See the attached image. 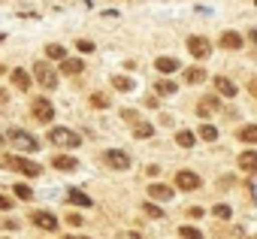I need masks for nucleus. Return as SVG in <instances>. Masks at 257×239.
<instances>
[{
  "mask_svg": "<svg viewBox=\"0 0 257 239\" xmlns=\"http://www.w3.org/2000/svg\"><path fill=\"white\" fill-rule=\"evenodd\" d=\"M248 40H251V43L257 46V31H251V34H248Z\"/></svg>",
  "mask_w": 257,
  "mask_h": 239,
  "instance_id": "a19ab883",
  "label": "nucleus"
},
{
  "mask_svg": "<svg viewBox=\"0 0 257 239\" xmlns=\"http://www.w3.org/2000/svg\"><path fill=\"white\" fill-rule=\"evenodd\" d=\"M34 76H37V82H40L46 91H52V88L58 85V73H55V70H52V64H46V61L34 64Z\"/></svg>",
  "mask_w": 257,
  "mask_h": 239,
  "instance_id": "20e7f679",
  "label": "nucleus"
},
{
  "mask_svg": "<svg viewBox=\"0 0 257 239\" xmlns=\"http://www.w3.org/2000/svg\"><path fill=\"white\" fill-rule=\"evenodd\" d=\"M0 103H7V91H0Z\"/></svg>",
  "mask_w": 257,
  "mask_h": 239,
  "instance_id": "79ce46f5",
  "label": "nucleus"
},
{
  "mask_svg": "<svg viewBox=\"0 0 257 239\" xmlns=\"http://www.w3.org/2000/svg\"><path fill=\"white\" fill-rule=\"evenodd\" d=\"M239 140H242V143H257V125L239 128Z\"/></svg>",
  "mask_w": 257,
  "mask_h": 239,
  "instance_id": "4be33fe9",
  "label": "nucleus"
},
{
  "mask_svg": "<svg viewBox=\"0 0 257 239\" xmlns=\"http://www.w3.org/2000/svg\"><path fill=\"white\" fill-rule=\"evenodd\" d=\"M76 49H79L82 55H88V52H94V43H91V40H79V43H76Z\"/></svg>",
  "mask_w": 257,
  "mask_h": 239,
  "instance_id": "7c9ffc66",
  "label": "nucleus"
},
{
  "mask_svg": "<svg viewBox=\"0 0 257 239\" xmlns=\"http://www.w3.org/2000/svg\"><path fill=\"white\" fill-rule=\"evenodd\" d=\"M7 140L13 143V146H19V149H28V152H37L40 149V143L31 137V134H25V131H19V128H13L10 134H7Z\"/></svg>",
  "mask_w": 257,
  "mask_h": 239,
  "instance_id": "39448f33",
  "label": "nucleus"
},
{
  "mask_svg": "<svg viewBox=\"0 0 257 239\" xmlns=\"http://www.w3.org/2000/svg\"><path fill=\"white\" fill-rule=\"evenodd\" d=\"M67 200H70V203H76V206H91V203H94V200H91L88 194H82V191H76V188H70Z\"/></svg>",
  "mask_w": 257,
  "mask_h": 239,
  "instance_id": "412c9836",
  "label": "nucleus"
},
{
  "mask_svg": "<svg viewBox=\"0 0 257 239\" xmlns=\"http://www.w3.org/2000/svg\"><path fill=\"white\" fill-rule=\"evenodd\" d=\"M31 82H34V79H31L25 70H13V85H16V88H22V91H31Z\"/></svg>",
  "mask_w": 257,
  "mask_h": 239,
  "instance_id": "a211bd4d",
  "label": "nucleus"
},
{
  "mask_svg": "<svg viewBox=\"0 0 257 239\" xmlns=\"http://www.w3.org/2000/svg\"><path fill=\"white\" fill-rule=\"evenodd\" d=\"M121 118H124L127 125H137V112H134V109H124V112H121Z\"/></svg>",
  "mask_w": 257,
  "mask_h": 239,
  "instance_id": "f704fd0d",
  "label": "nucleus"
},
{
  "mask_svg": "<svg viewBox=\"0 0 257 239\" xmlns=\"http://www.w3.org/2000/svg\"><path fill=\"white\" fill-rule=\"evenodd\" d=\"M155 70L164 73V76H170L173 70H179V61H176V58H158V61H155Z\"/></svg>",
  "mask_w": 257,
  "mask_h": 239,
  "instance_id": "dca6fc26",
  "label": "nucleus"
},
{
  "mask_svg": "<svg viewBox=\"0 0 257 239\" xmlns=\"http://www.w3.org/2000/svg\"><path fill=\"white\" fill-rule=\"evenodd\" d=\"M0 43H4V34H0Z\"/></svg>",
  "mask_w": 257,
  "mask_h": 239,
  "instance_id": "c03bdc74",
  "label": "nucleus"
},
{
  "mask_svg": "<svg viewBox=\"0 0 257 239\" xmlns=\"http://www.w3.org/2000/svg\"><path fill=\"white\" fill-rule=\"evenodd\" d=\"M64 239H76V236H64Z\"/></svg>",
  "mask_w": 257,
  "mask_h": 239,
  "instance_id": "37998d69",
  "label": "nucleus"
},
{
  "mask_svg": "<svg viewBox=\"0 0 257 239\" xmlns=\"http://www.w3.org/2000/svg\"><path fill=\"white\" fill-rule=\"evenodd\" d=\"M67 224H73V227H79V224H82V215H67Z\"/></svg>",
  "mask_w": 257,
  "mask_h": 239,
  "instance_id": "4c0bfd02",
  "label": "nucleus"
},
{
  "mask_svg": "<svg viewBox=\"0 0 257 239\" xmlns=\"http://www.w3.org/2000/svg\"><path fill=\"white\" fill-rule=\"evenodd\" d=\"M200 215H203V209H200V206H191V209H188V218H200Z\"/></svg>",
  "mask_w": 257,
  "mask_h": 239,
  "instance_id": "e433bc0d",
  "label": "nucleus"
},
{
  "mask_svg": "<svg viewBox=\"0 0 257 239\" xmlns=\"http://www.w3.org/2000/svg\"><path fill=\"white\" fill-rule=\"evenodd\" d=\"M52 167L61 170V173H70V170L79 167V161H76V158H67V155H58V158H52Z\"/></svg>",
  "mask_w": 257,
  "mask_h": 239,
  "instance_id": "ddd939ff",
  "label": "nucleus"
},
{
  "mask_svg": "<svg viewBox=\"0 0 257 239\" xmlns=\"http://www.w3.org/2000/svg\"><path fill=\"white\" fill-rule=\"evenodd\" d=\"M218 106H221V97H206V100L197 106V115H200V118H206V115H209L212 109H218Z\"/></svg>",
  "mask_w": 257,
  "mask_h": 239,
  "instance_id": "6ab92c4d",
  "label": "nucleus"
},
{
  "mask_svg": "<svg viewBox=\"0 0 257 239\" xmlns=\"http://www.w3.org/2000/svg\"><path fill=\"white\" fill-rule=\"evenodd\" d=\"M0 209H13V197H4V194H0Z\"/></svg>",
  "mask_w": 257,
  "mask_h": 239,
  "instance_id": "c9c22d12",
  "label": "nucleus"
},
{
  "mask_svg": "<svg viewBox=\"0 0 257 239\" xmlns=\"http://www.w3.org/2000/svg\"><path fill=\"white\" fill-rule=\"evenodd\" d=\"M4 164H7L10 170H16V173H25V176H40V173H43L40 164H34V161H28V158H19V155H7Z\"/></svg>",
  "mask_w": 257,
  "mask_h": 239,
  "instance_id": "f03ea898",
  "label": "nucleus"
},
{
  "mask_svg": "<svg viewBox=\"0 0 257 239\" xmlns=\"http://www.w3.org/2000/svg\"><path fill=\"white\" fill-rule=\"evenodd\" d=\"M248 194H251V200L257 203V173H254V176L248 179Z\"/></svg>",
  "mask_w": 257,
  "mask_h": 239,
  "instance_id": "72a5a7b5",
  "label": "nucleus"
},
{
  "mask_svg": "<svg viewBox=\"0 0 257 239\" xmlns=\"http://www.w3.org/2000/svg\"><path fill=\"white\" fill-rule=\"evenodd\" d=\"M112 88H118V91H134V79H127V76H112Z\"/></svg>",
  "mask_w": 257,
  "mask_h": 239,
  "instance_id": "5701e85b",
  "label": "nucleus"
},
{
  "mask_svg": "<svg viewBox=\"0 0 257 239\" xmlns=\"http://www.w3.org/2000/svg\"><path fill=\"white\" fill-rule=\"evenodd\" d=\"M155 91H158L161 97H173V94H176V82H170V79H161V82H155Z\"/></svg>",
  "mask_w": 257,
  "mask_h": 239,
  "instance_id": "aec40b11",
  "label": "nucleus"
},
{
  "mask_svg": "<svg viewBox=\"0 0 257 239\" xmlns=\"http://www.w3.org/2000/svg\"><path fill=\"white\" fill-rule=\"evenodd\" d=\"M179 236H182V239H203V233H200L197 227H188V224L179 227Z\"/></svg>",
  "mask_w": 257,
  "mask_h": 239,
  "instance_id": "cd10ccee",
  "label": "nucleus"
},
{
  "mask_svg": "<svg viewBox=\"0 0 257 239\" xmlns=\"http://www.w3.org/2000/svg\"><path fill=\"white\" fill-rule=\"evenodd\" d=\"M152 134H155V128H152V125H140V122L134 125V137H137V140H149Z\"/></svg>",
  "mask_w": 257,
  "mask_h": 239,
  "instance_id": "b1692460",
  "label": "nucleus"
},
{
  "mask_svg": "<svg viewBox=\"0 0 257 239\" xmlns=\"http://www.w3.org/2000/svg\"><path fill=\"white\" fill-rule=\"evenodd\" d=\"M149 200H173V188H167V185H161V182H155V185H149Z\"/></svg>",
  "mask_w": 257,
  "mask_h": 239,
  "instance_id": "9d476101",
  "label": "nucleus"
},
{
  "mask_svg": "<svg viewBox=\"0 0 257 239\" xmlns=\"http://www.w3.org/2000/svg\"><path fill=\"white\" fill-rule=\"evenodd\" d=\"M13 191H16V197H19V200H34V191H31L25 182H22V185H16Z\"/></svg>",
  "mask_w": 257,
  "mask_h": 239,
  "instance_id": "c85d7f7f",
  "label": "nucleus"
},
{
  "mask_svg": "<svg viewBox=\"0 0 257 239\" xmlns=\"http://www.w3.org/2000/svg\"><path fill=\"white\" fill-rule=\"evenodd\" d=\"M185 82H188V85H200V82H206V70H203V67H191V70H185Z\"/></svg>",
  "mask_w": 257,
  "mask_h": 239,
  "instance_id": "f3484780",
  "label": "nucleus"
},
{
  "mask_svg": "<svg viewBox=\"0 0 257 239\" xmlns=\"http://www.w3.org/2000/svg\"><path fill=\"white\" fill-rule=\"evenodd\" d=\"M239 167L248 170V173H257V152H251V149L242 152V155H239Z\"/></svg>",
  "mask_w": 257,
  "mask_h": 239,
  "instance_id": "2eb2a0df",
  "label": "nucleus"
},
{
  "mask_svg": "<svg viewBox=\"0 0 257 239\" xmlns=\"http://www.w3.org/2000/svg\"><path fill=\"white\" fill-rule=\"evenodd\" d=\"M103 164L112 167V170H127L131 167V158L124 152H118V149H109V152H103Z\"/></svg>",
  "mask_w": 257,
  "mask_h": 239,
  "instance_id": "423d86ee",
  "label": "nucleus"
},
{
  "mask_svg": "<svg viewBox=\"0 0 257 239\" xmlns=\"http://www.w3.org/2000/svg\"><path fill=\"white\" fill-rule=\"evenodd\" d=\"M49 143L52 146H58V149H76V146H82V137L76 134V131H70V128H49Z\"/></svg>",
  "mask_w": 257,
  "mask_h": 239,
  "instance_id": "f257e3e1",
  "label": "nucleus"
},
{
  "mask_svg": "<svg viewBox=\"0 0 257 239\" xmlns=\"http://www.w3.org/2000/svg\"><path fill=\"white\" fill-rule=\"evenodd\" d=\"M215 91L221 97H236V85L227 79V76H215Z\"/></svg>",
  "mask_w": 257,
  "mask_h": 239,
  "instance_id": "f8f14e48",
  "label": "nucleus"
},
{
  "mask_svg": "<svg viewBox=\"0 0 257 239\" xmlns=\"http://www.w3.org/2000/svg\"><path fill=\"white\" fill-rule=\"evenodd\" d=\"M31 115L37 118V122L49 125L52 118H55V106H52V100H49V97H34V100H31Z\"/></svg>",
  "mask_w": 257,
  "mask_h": 239,
  "instance_id": "7ed1b4c3",
  "label": "nucleus"
},
{
  "mask_svg": "<svg viewBox=\"0 0 257 239\" xmlns=\"http://www.w3.org/2000/svg\"><path fill=\"white\" fill-rule=\"evenodd\" d=\"M188 49H191V55H194V58H200V61L212 55V46H209V40H206V37H191V40H188Z\"/></svg>",
  "mask_w": 257,
  "mask_h": 239,
  "instance_id": "6e6552de",
  "label": "nucleus"
},
{
  "mask_svg": "<svg viewBox=\"0 0 257 239\" xmlns=\"http://www.w3.org/2000/svg\"><path fill=\"white\" fill-rule=\"evenodd\" d=\"M221 46L230 49V52H236V49H242V37L236 31H227V34H221Z\"/></svg>",
  "mask_w": 257,
  "mask_h": 239,
  "instance_id": "4468645a",
  "label": "nucleus"
},
{
  "mask_svg": "<svg viewBox=\"0 0 257 239\" xmlns=\"http://www.w3.org/2000/svg\"><path fill=\"white\" fill-rule=\"evenodd\" d=\"M200 140H206V143H215V140H218V128H212V125H203V128H200Z\"/></svg>",
  "mask_w": 257,
  "mask_h": 239,
  "instance_id": "a878e982",
  "label": "nucleus"
},
{
  "mask_svg": "<svg viewBox=\"0 0 257 239\" xmlns=\"http://www.w3.org/2000/svg\"><path fill=\"white\" fill-rule=\"evenodd\" d=\"M176 143H179V146H182V149H191V146H194V143H197V137H194V134H191V131H182V134H179V137H176Z\"/></svg>",
  "mask_w": 257,
  "mask_h": 239,
  "instance_id": "bb28decb",
  "label": "nucleus"
},
{
  "mask_svg": "<svg viewBox=\"0 0 257 239\" xmlns=\"http://www.w3.org/2000/svg\"><path fill=\"white\" fill-rule=\"evenodd\" d=\"M82 70H85V64H82L79 58H64V61H61V73H64V76H79Z\"/></svg>",
  "mask_w": 257,
  "mask_h": 239,
  "instance_id": "9b49d317",
  "label": "nucleus"
},
{
  "mask_svg": "<svg viewBox=\"0 0 257 239\" xmlns=\"http://www.w3.org/2000/svg\"><path fill=\"white\" fill-rule=\"evenodd\" d=\"M248 94H254V97H257V76H254V79H248Z\"/></svg>",
  "mask_w": 257,
  "mask_h": 239,
  "instance_id": "58836bf2",
  "label": "nucleus"
},
{
  "mask_svg": "<svg viewBox=\"0 0 257 239\" xmlns=\"http://www.w3.org/2000/svg\"><path fill=\"white\" fill-rule=\"evenodd\" d=\"M176 188L179 191H197L200 188V176L191 173V170H179L176 173Z\"/></svg>",
  "mask_w": 257,
  "mask_h": 239,
  "instance_id": "0eeeda50",
  "label": "nucleus"
},
{
  "mask_svg": "<svg viewBox=\"0 0 257 239\" xmlns=\"http://www.w3.org/2000/svg\"><path fill=\"white\" fill-rule=\"evenodd\" d=\"M127 239H143V236H140L137 230H131V233H127Z\"/></svg>",
  "mask_w": 257,
  "mask_h": 239,
  "instance_id": "ea45409f",
  "label": "nucleus"
},
{
  "mask_svg": "<svg viewBox=\"0 0 257 239\" xmlns=\"http://www.w3.org/2000/svg\"><path fill=\"white\" fill-rule=\"evenodd\" d=\"M46 55H49V61H64V58H67V49H64V46H49Z\"/></svg>",
  "mask_w": 257,
  "mask_h": 239,
  "instance_id": "393cba45",
  "label": "nucleus"
},
{
  "mask_svg": "<svg viewBox=\"0 0 257 239\" xmlns=\"http://www.w3.org/2000/svg\"><path fill=\"white\" fill-rule=\"evenodd\" d=\"M212 215L221 218V221H227V218H230V206H227V203H218V206L212 209Z\"/></svg>",
  "mask_w": 257,
  "mask_h": 239,
  "instance_id": "c756f323",
  "label": "nucleus"
},
{
  "mask_svg": "<svg viewBox=\"0 0 257 239\" xmlns=\"http://www.w3.org/2000/svg\"><path fill=\"white\" fill-rule=\"evenodd\" d=\"M91 103H94L97 109H106V106H109V97H103V94H94V97H91Z\"/></svg>",
  "mask_w": 257,
  "mask_h": 239,
  "instance_id": "2f4dec72",
  "label": "nucleus"
},
{
  "mask_svg": "<svg viewBox=\"0 0 257 239\" xmlns=\"http://www.w3.org/2000/svg\"><path fill=\"white\" fill-rule=\"evenodd\" d=\"M146 215H149V218H164V212H161L155 203H146Z\"/></svg>",
  "mask_w": 257,
  "mask_h": 239,
  "instance_id": "473e14b6",
  "label": "nucleus"
},
{
  "mask_svg": "<svg viewBox=\"0 0 257 239\" xmlns=\"http://www.w3.org/2000/svg\"><path fill=\"white\" fill-rule=\"evenodd\" d=\"M31 221H34L40 230H49V233H52V230H58V218H55V215H49V212H34V215H31Z\"/></svg>",
  "mask_w": 257,
  "mask_h": 239,
  "instance_id": "1a4fd4ad",
  "label": "nucleus"
}]
</instances>
